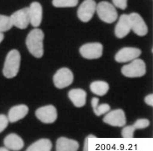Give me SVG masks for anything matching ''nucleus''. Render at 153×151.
<instances>
[{"instance_id":"obj_1","label":"nucleus","mask_w":153,"mask_h":151,"mask_svg":"<svg viewBox=\"0 0 153 151\" xmlns=\"http://www.w3.org/2000/svg\"><path fill=\"white\" fill-rule=\"evenodd\" d=\"M43 40H44V33L42 30L33 29L26 38V47L30 53L35 57V58H41L44 54V46H43Z\"/></svg>"},{"instance_id":"obj_2","label":"nucleus","mask_w":153,"mask_h":151,"mask_svg":"<svg viewBox=\"0 0 153 151\" xmlns=\"http://www.w3.org/2000/svg\"><path fill=\"white\" fill-rule=\"evenodd\" d=\"M20 60L21 56L18 50L13 49L8 53L3 68V74L5 78L12 79L17 76L19 71Z\"/></svg>"},{"instance_id":"obj_3","label":"nucleus","mask_w":153,"mask_h":151,"mask_svg":"<svg viewBox=\"0 0 153 151\" xmlns=\"http://www.w3.org/2000/svg\"><path fill=\"white\" fill-rule=\"evenodd\" d=\"M99 19L104 23H114L118 18L117 12L113 4L108 3L107 1H102L98 4H96V10Z\"/></svg>"},{"instance_id":"obj_4","label":"nucleus","mask_w":153,"mask_h":151,"mask_svg":"<svg viewBox=\"0 0 153 151\" xmlns=\"http://www.w3.org/2000/svg\"><path fill=\"white\" fill-rule=\"evenodd\" d=\"M122 73L128 78H139L146 73V65L141 58H135L122 67Z\"/></svg>"},{"instance_id":"obj_5","label":"nucleus","mask_w":153,"mask_h":151,"mask_svg":"<svg viewBox=\"0 0 153 151\" xmlns=\"http://www.w3.org/2000/svg\"><path fill=\"white\" fill-rule=\"evenodd\" d=\"M73 81H74V73L69 68L67 67L59 69L53 76L54 86L59 89H63L70 86Z\"/></svg>"},{"instance_id":"obj_6","label":"nucleus","mask_w":153,"mask_h":151,"mask_svg":"<svg viewBox=\"0 0 153 151\" xmlns=\"http://www.w3.org/2000/svg\"><path fill=\"white\" fill-rule=\"evenodd\" d=\"M36 117L43 123L50 124L57 120L58 113L57 109L53 105H47L38 108L35 112Z\"/></svg>"},{"instance_id":"obj_7","label":"nucleus","mask_w":153,"mask_h":151,"mask_svg":"<svg viewBox=\"0 0 153 151\" xmlns=\"http://www.w3.org/2000/svg\"><path fill=\"white\" fill-rule=\"evenodd\" d=\"M96 10V3L94 0H85L78 8L77 15L79 19L83 23L89 22Z\"/></svg>"},{"instance_id":"obj_8","label":"nucleus","mask_w":153,"mask_h":151,"mask_svg":"<svg viewBox=\"0 0 153 151\" xmlns=\"http://www.w3.org/2000/svg\"><path fill=\"white\" fill-rule=\"evenodd\" d=\"M103 47L101 43H87L80 48V53L83 58L95 59L102 56Z\"/></svg>"},{"instance_id":"obj_9","label":"nucleus","mask_w":153,"mask_h":151,"mask_svg":"<svg viewBox=\"0 0 153 151\" xmlns=\"http://www.w3.org/2000/svg\"><path fill=\"white\" fill-rule=\"evenodd\" d=\"M103 122L113 127H123L126 124V116L123 109L108 111L103 118Z\"/></svg>"},{"instance_id":"obj_10","label":"nucleus","mask_w":153,"mask_h":151,"mask_svg":"<svg viewBox=\"0 0 153 151\" xmlns=\"http://www.w3.org/2000/svg\"><path fill=\"white\" fill-rule=\"evenodd\" d=\"M130 29L140 37H143L148 33V26L141 16L137 12H132L129 15Z\"/></svg>"},{"instance_id":"obj_11","label":"nucleus","mask_w":153,"mask_h":151,"mask_svg":"<svg viewBox=\"0 0 153 151\" xmlns=\"http://www.w3.org/2000/svg\"><path fill=\"white\" fill-rule=\"evenodd\" d=\"M12 20V25L19 29H26L30 24V17H29V10L27 7L20 9L10 17Z\"/></svg>"},{"instance_id":"obj_12","label":"nucleus","mask_w":153,"mask_h":151,"mask_svg":"<svg viewBox=\"0 0 153 151\" xmlns=\"http://www.w3.org/2000/svg\"><path fill=\"white\" fill-rule=\"evenodd\" d=\"M140 49L135 47H124L119 50L115 56L116 61L119 63H127L132 61L133 59L138 58L141 55Z\"/></svg>"},{"instance_id":"obj_13","label":"nucleus","mask_w":153,"mask_h":151,"mask_svg":"<svg viewBox=\"0 0 153 151\" xmlns=\"http://www.w3.org/2000/svg\"><path fill=\"white\" fill-rule=\"evenodd\" d=\"M29 10V17H30V24L33 27H39L42 22L43 18V8L39 2H33L28 8Z\"/></svg>"},{"instance_id":"obj_14","label":"nucleus","mask_w":153,"mask_h":151,"mask_svg":"<svg viewBox=\"0 0 153 151\" xmlns=\"http://www.w3.org/2000/svg\"><path fill=\"white\" fill-rule=\"evenodd\" d=\"M131 31L129 15L123 14L120 16L119 20L115 27V34L118 38H123L126 37Z\"/></svg>"},{"instance_id":"obj_15","label":"nucleus","mask_w":153,"mask_h":151,"mask_svg":"<svg viewBox=\"0 0 153 151\" xmlns=\"http://www.w3.org/2000/svg\"><path fill=\"white\" fill-rule=\"evenodd\" d=\"M150 126V121L147 119H138L133 125L124 127L122 130V135L123 138H133L134 133L137 129H143Z\"/></svg>"},{"instance_id":"obj_16","label":"nucleus","mask_w":153,"mask_h":151,"mask_svg":"<svg viewBox=\"0 0 153 151\" xmlns=\"http://www.w3.org/2000/svg\"><path fill=\"white\" fill-rule=\"evenodd\" d=\"M29 112V107L26 105H17L11 107L8 113V121L10 122H16L26 116Z\"/></svg>"},{"instance_id":"obj_17","label":"nucleus","mask_w":153,"mask_h":151,"mask_svg":"<svg viewBox=\"0 0 153 151\" xmlns=\"http://www.w3.org/2000/svg\"><path fill=\"white\" fill-rule=\"evenodd\" d=\"M4 143L9 150L12 151L21 150L25 145L23 139L17 134H9L6 135L4 140Z\"/></svg>"},{"instance_id":"obj_18","label":"nucleus","mask_w":153,"mask_h":151,"mask_svg":"<svg viewBox=\"0 0 153 151\" xmlns=\"http://www.w3.org/2000/svg\"><path fill=\"white\" fill-rule=\"evenodd\" d=\"M70 101L76 107H82L86 104L87 93L81 88H74L68 92Z\"/></svg>"},{"instance_id":"obj_19","label":"nucleus","mask_w":153,"mask_h":151,"mask_svg":"<svg viewBox=\"0 0 153 151\" xmlns=\"http://www.w3.org/2000/svg\"><path fill=\"white\" fill-rule=\"evenodd\" d=\"M79 143L75 140L66 137H59L56 142L57 151H77L79 150Z\"/></svg>"},{"instance_id":"obj_20","label":"nucleus","mask_w":153,"mask_h":151,"mask_svg":"<svg viewBox=\"0 0 153 151\" xmlns=\"http://www.w3.org/2000/svg\"><path fill=\"white\" fill-rule=\"evenodd\" d=\"M109 89V86L106 81H95L90 84L91 92L98 96L105 95Z\"/></svg>"},{"instance_id":"obj_21","label":"nucleus","mask_w":153,"mask_h":151,"mask_svg":"<svg viewBox=\"0 0 153 151\" xmlns=\"http://www.w3.org/2000/svg\"><path fill=\"white\" fill-rule=\"evenodd\" d=\"M52 142L49 139H40L30 145L27 151H51L52 150Z\"/></svg>"},{"instance_id":"obj_22","label":"nucleus","mask_w":153,"mask_h":151,"mask_svg":"<svg viewBox=\"0 0 153 151\" xmlns=\"http://www.w3.org/2000/svg\"><path fill=\"white\" fill-rule=\"evenodd\" d=\"M91 105L93 111L97 116H101L102 115H105L110 110V106L108 104H101L99 105V99L98 98H93L91 101Z\"/></svg>"},{"instance_id":"obj_23","label":"nucleus","mask_w":153,"mask_h":151,"mask_svg":"<svg viewBox=\"0 0 153 151\" xmlns=\"http://www.w3.org/2000/svg\"><path fill=\"white\" fill-rule=\"evenodd\" d=\"M53 5L57 8H68L77 6L79 0H53Z\"/></svg>"},{"instance_id":"obj_24","label":"nucleus","mask_w":153,"mask_h":151,"mask_svg":"<svg viewBox=\"0 0 153 151\" xmlns=\"http://www.w3.org/2000/svg\"><path fill=\"white\" fill-rule=\"evenodd\" d=\"M13 26L11 18L5 15H0V33L7 32Z\"/></svg>"},{"instance_id":"obj_25","label":"nucleus","mask_w":153,"mask_h":151,"mask_svg":"<svg viewBox=\"0 0 153 151\" xmlns=\"http://www.w3.org/2000/svg\"><path fill=\"white\" fill-rule=\"evenodd\" d=\"M112 2L116 8L121 10H125L128 6V0H112Z\"/></svg>"},{"instance_id":"obj_26","label":"nucleus","mask_w":153,"mask_h":151,"mask_svg":"<svg viewBox=\"0 0 153 151\" xmlns=\"http://www.w3.org/2000/svg\"><path fill=\"white\" fill-rule=\"evenodd\" d=\"M8 118L5 115H0V133H2L8 126Z\"/></svg>"},{"instance_id":"obj_27","label":"nucleus","mask_w":153,"mask_h":151,"mask_svg":"<svg viewBox=\"0 0 153 151\" xmlns=\"http://www.w3.org/2000/svg\"><path fill=\"white\" fill-rule=\"evenodd\" d=\"M90 139H96V136L94 135H88L86 138H85V142H84V148H83V150L84 151H88L89 150V140Z\"/></svg>"},{"instance_id":"obj_28","label":"nucleus","mask_w":153,"mask_h":151,"mask_svg":"<svg viewBox=\"0 0 153 151\" xmlns=\"http://www.w3.org/2000/svg\"><path fill=\"white\" fill-rule=\"evenodd\" d=\"M144 101H145V103H146L147 105H149V106L152 107L153 106V94L152 93H151V94H148V95L145 97V99H144Z\"/></svg>"},{"instance_id":"obj_29","label":"nucleus","mask_w":153,"mask_h":151,"mask_svg":"<svg viewBox=\"0 0 153 151\" xmlns=\"http://www.w3.org/2000/svg\"><path fill=\"white\" fill-rule=\"evenodd\" d=\"M4 35L3 34V33H0V43L4 40Z\"/></svg>"},{"instance_id":"obj_30","label":"nucleus","mask_w":153,"mask_h":151,"mask_svg":"<svg viewBox=\"0 0 153 151\" xmlns=\"http://www.w3.org/2000/svg\"><path fill=\"white\" fill-rule=\"evenodd\" d=\"M9 150L5 147V148H0V151H8Z\"/></svg>"}]
</instances>
